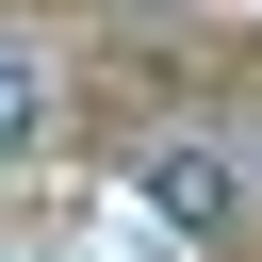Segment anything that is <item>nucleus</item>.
Wrapping results in <instances>:
<instances>
[{
  "instance_id": "1",
  "label": "nucleus",
  "mask_w": 262,
  "mask_h": 262,
  "mask_svg": "<svg viewBox=\"0 0 262 262\" xmlns=\"http://www.w3.org/2000/svg\"><path fill=\"white\" fill-rule=\"evenodd\" d=\"M131 196L180 229V246H213V229H246V164L229 147H196V131H164V147H131Z\"/></svg>"
},
{
  "instance_id": "2",
  "label": "nucleus",
  "mask_w": 262,
  "mask_h": 262,
  "mask_svg": "<svg viewBox=\"0 0 262 262\" xmlns=\"http://www.w3.org/2000/svg\"><path fill=\"white\" fill-rule=\"evenodd\" d=\"M49 131H66V98H49V66H33V49H0V164H33Z\"/></svg>"
}]
</instances>
